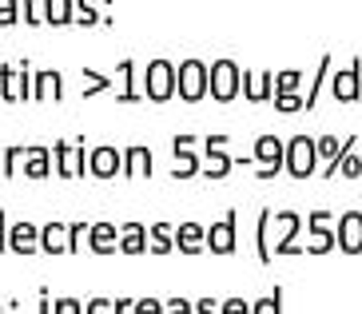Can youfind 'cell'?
I'll return each mask as SVG.
<instances>
[{"label":"cell","mask_w":362,"mask_h":314,"mask_svg":"<svg viewBox=\"0 0 362 314\" xmlns=\"http://www.w3.org/2000/svg\"><path fill=\"white\" fill-rule=\"evenodd\" d=\"M175 92H180V64L163 60V56L144 64V95L151 104H168Z\"/></svg>","instance_id":"obj_1"},{"label":"cell","mask_w":362,"mask_h":314,"mask_svg":"<svg viewBox=\"0 0 362 314\" xmlns=\"http://www.w3.org/2000/svg\"><path fill=\"white\" fill-rule=\"evenodd\" d=\"M319 139L310 136H291L287 139V175L291 179H310L319 171Z\"/></svg>","instance_id":"obj_2"},{"label":"cell","mask_w":362,"mask_h":314,"mask_svg":"<svg viewBox=\"0 0 362 314\" xmlns=\"http://www.w3.org/2000/svg\"><path fill=\"white\" fill-rule=\"evenodd\" d=\"M183 104H199L203 95H211V64L203 60H183L180 64V92Z\"/></svg>","instance_id":"obj_3"},{"label":"cell","mask_w":362,"mask_h":314,"mask_svg":"<svg viewBox=\"0 0 362 314\" xmlns=\"http://www.w3.org/2000/svg\"><path fill=\"white\" fill-rule=\"evenodd\" d=\"M251 156H255V163H259L255 175L263 179V183H271L279 171H287V144H283L279 136H259Z\"/></svg>","instance_id":"obj_4"},{"label":"cell","mask_w":362,"mask_h":314,"mask_svg":"<svg viewBox=\"0 0 362 314\" xmlns=\"http://www.w3.org/2000/svg\"><path fill=\"white\" fill-rule=\"evenodd\" d=\"M303 227H307L303 215H295V211H275V215H271V231H275L271 255H307L303 247H295V239H298V231Z\"/></svg>","instance_id":"obj_5"},{"label":"cell","mask_w":362,"mask_h":314,"mask_svg":"<svg viewBox=\"0 0 362 314\" xmlns=\"http://www.w3.org/2000/svg\"><path fill=\"white\" fill-rule=\"evenodd\" d=\"M235 95H243V68L235 60H215L211 64V100L231 104Z\"/></svg>","instance_id":"obj_6"},{"label":"cell","mask_w":362,"mask_h":314,"mask_svg":"<svg viewBox=\"0 0 362 314\" xmlns=\"http://www.w3.org/2000/svg\"><path fill=\"white\" fill-rule=\"evenodd\" d=\"M171 179H195L203 171V159L195 156V136L192 132H180L171 139Z\"/></svg>","instance_id":"obj_7"},{"label":"cell","mask_w":362,"mask_h":314,"mask_svg":"<svg viewBox=\"0 0 362 314\" xmlns=\"http://www.w3.org/2000/svg\"><path fill=\"white\" fill-rule=\"evenodd\" d=\"M330 223H334L330 211H310V215H307V231H310L307 255H330L334 247H339V231L330 227Z\"/></svg>","instance_id":"obj_8"},{"label":"cell","mask_w":362,"mask_h":314,"mask_svg":"<svg viewBox=\"0 0 362 314\" xmlns=\"http://www.w3.org/2000/svg\"><path fill=\"white\" fill-rule=\"evenodd\" d=\"M207 251L211 255H235L239 251V211H227L219 223L207 227Z\"/></svg>","instance_id":"obj_9"},{"label":"cell","mask_w":362,"mask_h":314,"mask_svg":"<svg viewBox=\"0 0 362 314\" xmlns=\"http://www.w3.org/2000/svg\"><path fill=\"white\" fill-rule=\"evenodd\" d=\"M203 144H207V156H203V171H199V175H207V179H227V175H231V168L239 163V159H231V156L223 151V147H227V136H223V132H215V136H207Z\"/></svg>","instance_id":"obj_10"},{"label":"cell","mask_w":362,"mask_h":314,"mask_svg":"<svg viewBox=\"0 0 362 314\" xmlns=\"http://www.w3.org/2000/svg\"><path fill=\"white\" fill-rule=\"evenodd\" d=\"M330 95H334L339 104H354V100H362V56L354 64H346L342 72L330 76Z\"/></svg>","instance_id":"obj_11"},{"label":"cell","mask_w":362,"mask_h":314,"mask_svg":"<svg viewBox=\"0 0 362 314\" xmlns=\"http://www.w3.org/2000/svg\"><path fill=\"white\" fill-rule=\"evenodd\" d=\"M358 147V136H346V139H334V136H319V159H322V179H334L339 175V159Z\"/></svg>","instance_id":"obj_12"},{"label":"cell","mask_w":362,"mask_h":314,"mask_svg":"<svg viewBox=\"0 0 362 314\" xmlns=\"http://www.w3.org/2000/svg\"><path fill=\"white\" fill-rule=\"evenodd\" d=\"M334 231H339V251L342 255H362V211H342Z\"/></svg>","instance_id":"obj_13"},{"label":"cell","mask_w":362,"mask_h":314,"mask_svg":"<svg viewBox=\"0 0 362 314\" xmlns=\"http://www.w3.org/2000/svg\"><path fill=\"white\" fill-rule=\"evenodd\" d=\"M88 163H92V179H112V175H124V151L112 144L104 147H92V156H88Z\"/></svg>","instance_id":"obj_14"},{"label":"cell","mask_w":362,"mask_h":314,"mask_svg":"<svg viewBox=\"0 0 362 314\" xmlns=\"http://www.w3.org/2000/svg\"><path fill=\"white\" fill-rule=\"evenodd\" d=\"M8 251L36 255L40 251V227H36V223H12L8 227Z\"/></svg>","instance_id":"obj_15"},{"label":"cell","mask_w":362,"mask_h":314,"mask_svg":"<svg viewBox=\"0 0 362 314\" xmlns=\"http://www.w3.org/2000/svg\"><path fill=\"white\" fill-rule=\"evenodd\" d=\"M207 247V227L203 223H180L175 227V251L180 255H199Z\"/></svg>","instance_id":"obj_16"},{"label":"cell","mask_w":362,"mask_h":314,"mask_svg":"<svg viewBox=\"0 0 362 314\" xmlns=\"http://www.w3.org/2000/svg\"><path fill=\"white\" fill-rule=\"evenodd\" d=\"M119 251L124 255H148L151 251V235L144 223H124L119 227Z\"/></svg>","instance_id":"obj_17"},{"label":"cell","mask_w":362,"mask_h":314,"mask_svg":"<svg viewBox=\"0 0 362 314\" xmlns=\"http://www.w3.org/2000/svg\"><path fill=\"white\" fill-rule=\"evenodd\" d=\"M88 247H92V255L119 251V227L116 223H92V231H88Z\"/></svg>","instance_id":"obj_18"},{"label":"cell","mask_w":362,"mask_h":314,"mask_svg":"<svg viewBox=\"0 0 362 314\" xmlns=\"http://www.w3.org/2000/svg\"><path fill=\"white\" fill-rule=\"evenodd\" d=\"M33 100H64V76L56 72V68H44L36 72V84H33Z\"/></svg>","instance_id":"obj_19"},{"label":"cell","mask_w":362,"mask_h":314,"mask_svg":"<svg viewBox=\"0 0 362 314\" xmlns=\"http://www.w3.org/2000/svg\"><path fill=\"white\" fill-rule=\"evenodd\" d=\"M44 24L48 28H68V24H76V0H44Z\"/></svg>","instance_id":"obj_20"},{"label":"cell","mask_w":362,"mask_h":314,"mask_svg":"<svg viewBox=\"0 0 362 314\" xmlns=\"http://www.w3.org/2000/svg\"><path fill=\"white\" fill-rule=\"evenodd\" d=\"M124 175L128 179H148L151 175V147H124Z\"/></svg>","instance_id":"obj_21"},{"label":"cell","mask_w":362,"mask_h":314,"mask_svg":"<svg viewBox=\"0 0 362 314\" xmlns=\"http://www.w3.org/2000/svg\"><path fill=\"white\" fill-rule=\"evenodd\" d=\"M40 255H68V223L40 227Z\"/></svg>","instance_id":"obj_22"},{"label":"cell","mask_w":362,"mask_h":314,"mask_svg":"<svg viewBox=\"0 0 362 314\" xmlns=\"http://www.w3.org/2000/svg\"><path fill=\"white\" fill-rule=\"evenodd\" d=\"M56 171V156L48 147H28V163H24V175L28 179H48Z\"/></svg>","instance_id":"obj_23"},{"label":"cell","mask_w":362,"mask_h":314,"mask_svg":"<svg viewBox=\"0 0 362 314\" xmlns=\"http://www.w3.org/2000/svg\"><path fill=\"white\" fill-rule=\"evenodd\" d=\"M116 76L119 80H124V92L116 95L119 104H139V100H144V95H139V84H136V60H119L116 64Z\"/></svg>","instance_id":"obj_24"},{"label":"cell","mask_w":362,"mask_h":314,"mask_svg":"<svg viewBox=\"0 0 362 314\" xmlns=\"http://www.w3.org/2000/svg\"><path fill=\"white\" fill-rule=\"evenodd\" d=\"M271 215H275V211L263 207V211H259V223H255V255H259L263 267L275 259V255H271Z\"/></svg>","instance_id":"obj_25"},{"label":"cell","mask_w":362,"mask_h":314,"mask_svg":"<svg viewBox=\"0 0 362 314\" xmlns=\"http://www.w3.org/2000/svg\"><path fill=\"white\" fill-rule=\"evenodd\" d=\"M327 80H330V56H322L319 68H315V76H310V84H307V95H303V112H315V104H319Z\"/></svg>","instance_id":"obj_26"},{"label":"cell","mask_w":362,"mask_h":314,"mask_svg":"<svg viewBox=\"0 0 362 314\" xmlns=\"http://www.w3.org/2000/svg\"><path fill=\"white\" fill-rule=\"evenodd\" d=\"M151 255H175V227L171 223H151Z\"/></svg>","instance_id":"obj_27"},{"label":"cell","mask_w":362,"mask_h":314,"mask_svg":"<svg viewBox=\"0 0 362 314\" xmlns=\"http://www.w3.org/2000/svg\"><path fill=\"white\" fill-rule=\"evenodd\" d=\"M52 156H56V175H60V179H76V144L60 139V144H52Z\"/></svg>","instance_id":"obj_28"},{"label":"cell","mask_w":362,"mask_h":314,"mask_svg":"<svg viewBox=\"0 0 362 314\" xmlns=\"http://www.w3.org/2000/svg\"><path fill=\"white\" fill-rule=\"evenodd\" d=\"M100 4H112V0H76V24L80 28H92V24H104V16H100Z\"/></svg>","instance_id":"obj_29"},{"label":"cell","mask_w":362,"mask_h":314,"mask_svg":"<svg viewBox=\"0 0 362 314\" xmlns=\"http://www.w3.org/2000/svg\"><path fill=\"white\" fill-rule=\"evenodd\" d=\"M80 72H84V80H88V88L84 92H80V100H96V95H104V92H112V76H100L96 68H80Z\"/></svg>","instance_id":"obj_30"},{"label":"cell","mask_w":362,"mask_h":314,"mask_svg":"<svg viewBox=\"0 0 362 314\" xmlns=\"http://www.w3.org/2000/svg\"><path fill=\"white\" fill-rule=\"evenodd\" d=\"M0 100H4V104H16V100H21V88H16V68H12V64H0Z\"/></svg>","instance_id":"obj_31"},{"label":"cell","mask_w":362,"mask_h":314,"mask_svg":"<svg viewBox=\"0 0 362 314\" xmlns=\"http://www.w3.org/2000/svg\"><path fill=\"white\" fill-rule=\"evenodd\" d=\"M251 314H283V286H271L267 298H255V303H251Z\"/></svg>","instance_id":"obj_32"},{"label":"cell","mask_w":362,"mask_h":314,"mask_svg":"<svg viewBox=\"0 0 362 314\" xmlns=\"http://www.w3.org/2000/svg\"><path fill=\"white\" fill-rule=\"evenodd\" d=\"M16 24H24L21 0H0V28H16Z\"/></svg>","instance_id":"obj_33"},{"label":"cell","mask_w":362,"mask_h":314,"mask_svg":"<svg viewBox=\"0 0 362 314\" xmlns=\"http://www.w3.org/2000/svg\"><path fill=\"white\" fill-rule=\"evenodd\" d=\"M271 104H275L279 115H295V112H303V95H298V92H279Z\"/></svg>","instance_id":"obj_34"},{"label":"cell","mask_w":362,"mask_h":314,"mask_svg":"<svg viewBox=\"0 0 362 314\" xmlns=\"http://www.w3.org/2000/svg\"><path fill=\"white\" fill-rule=\"evenodd\" d=\"M298 88H303V72H298V68H287V72L275 76V95L279 92H298Z\"/></svg>","instance_id":"obj_35"},{"label":"cell","mask_w":362,"mask_h":314,"mask_svg":"<svg viewBox=\"0 0 362 314\" xmlns=\"http://www.w3.org/2000/svg\"><path fill=\"white\" fill-rule=\"evenodd\" d=\"M339 175H342V179H358V175H362V156L354 151V147L339 159Z\"/></svg>","instance_id":"obj_36"},{"label":"cell","mask_w":362,"mask_h":314,"mask_svg":"<svg viewBox=\"0 0 362 314\" xmlns=\"http://www.w3.org/2000/svg\"><path fill=\"white\" fill-rule=\"evenodd\" d=\"M21 8L28 28H44V0H21Z\"/></svg>","instance_id":"obj_37"},{"label":"cell","mask_w":362,"mask_h":314,"mask_svg":"<svg viewBox=\"0 0 362 314\" xmlns=\"http://www.w3.org/2000/svg\"><path fill=\"white\" fill-rule=\"evenodd\" d=\"M28 156V144H16V147H4V171H0V179H12L16 175V159Z\"/></svg>","instance_id":"obj_38"},{"label":"cell","mask_w":362,"mask_h":314,"mask_svg":"<svg viewBox=\"0 0 362 314\" xmlns=\"http://www.w3.org/2000/svg\"><path fill=\"white\" fill-rule=\"evenodd\" d=\"M92 223H68V255H80V239H84Z\"/></svg>","instance_id":"obj_39"},{"label":"cell","mask_w":362,"mask_h":314,"mask_svg":"<svg viewBox=\"0 0 362 314\" xmlns=\"http://www.w3.org/2000/svg\"><path fill=\"white\" fill-rule=\"evenodd\" d=\"M84 314H116V298H88Z\"/></svg>","instance_id":"obj_40"},{"label":"cell","mask_w":362,"mask_h":314,"mask_svg":"<svg viewBox=\"0 0 362 314\" xmlns=\"http://www.w3.org/2000/svg\"><path fill=\"white\" fill-rule=\"evenodd\" d=\"M275 100V76L271 72H259V104Z\"/></svg>","instance_id":"obj_41"},{"label":"cell","mask_w":362,"mask_h":314,"mask_svg":"<svg viewBox=\"0 0 362 314\" xmlns=\"http://www.w3.org/2000/svg\"><path fill=\"white\" fill-rule=\"evenodd\" d=\"M163 310H168V303H160V298H136L132 314H163Z\"/></svg>","instance_id":"obj_42"},{"label":"cell","mask_w":362,"mask_h":314,"mask_svg":"<svg viewBox=\"0 0 362 314\" xmlns=\"http://www.w3.org/2000/svg\"><path fill=\"white\" fill-rule=\"evenodd\" d=\"M243 100L259 104V76L255 72H243Z\"/></svg>","instance_id":"obj_43"},{"label":"cell","mask_w":362,"mask_h":314,"mask_svg":"<svg viewBox=\"0 0 362 314\" xmlns=\"http://www.w3.org/2000/svg\"><path fill=\"white\" fill-rule=\"evenodd\" d=\"M52 314H84V306H80V298H56Z\"/></svg>","instance_id":"obj_44"},{"label":"cell","mask_w":362,"mask_h":314,"mask_svg":"<svg viewBox=\"0 0 362 314\" xmlns=\"http://www.w3.org/2000/svg\"><path fill=\"white\" fill-rule=\"evenodd\" d=\"M219 314H251V303H247V298H227V303L219 306Z\"/></svg>","instance_id":"obj_45"},{"label":"cell","mask_w":362,"mask_h":314,"mask_svg":"<svg viewBox=\"0 0 362 314\" xmlns=\"http://www.w3.org/2000/svg\"><path fill=\"white\" fill-rule=\"evenodd\" d=\"M163 314H195V303H187V298H171Z\"/></svg>","instance_id":"obj_46"},{"label":"cell","mask_w":362,"mask_h":314,"mask_svg":"<svg viewBox=\"0 0 362 314\" xmlns=\"http://www.w3.org/2000/svg\"><path fill=\"white\" fill-rule=\"evenodd\" d=\"M219 306L223 303H215V298H199V303H195V314H219Z\"/></svg>","instance_id":"obj_47"},{"label":"cell","mask_w":362,"mask_h":314,"mask_svg":"<svg viewBox=\"0 0 362 314\" xmlns=\"http://www.w3.org/2000/svg\"><path fill=\"white\" fill-rule=\"evenodd\" d=\"M0 251H8V219H4V211H0Z\"/></svg>","instance_id":"obj_48"},{"label":"cell","mask_w":362,"mask_h":314,"mask_svg":"<svg viewBox=\"0 0 362 314\" xmlns=\"http://www.w3.org/2000/svg\"><path fill=\"white\" fill-rule=\"evenodd\" d=\"M136 310V298H116V314H132Z\"/></svg>","instance_id":"obj_49"},{"label":"cell","mask_w":362,"mask_h":314,"mask_svg":"<svg viewBox=\"0 0 362 314\" xmlns=\"http://www.w3.org/2000/svg\"><path fill=\"white\" fill-rule=\"evenodd\" d=\"M40 314H52V303H48V286H40Z\"/></svg>","instance_id":"obj_50"},{"label":"cell","mask_w":362,"mask_h":314,"mask_svg":"<svg viewBox=\"0 0 362 314\" xmlns=\"http://www.w3.org/2000/svg\"><path fill=\"white\" fill-rule=\"evenodd\" d=\"M0 171H4V147H0Z\"/></svg>","instance_id":"obj_51"},{"label":"cell","mask_w":362,"mask_h":314,"mask_svg":"<svg viewBox=\"0 0 362 314\" xmlns=\"http://www.w3.org/2000/svg\"><path fill=\"white\" fill-rule=\"evenodd\" d=\"M0 314H4V303H0Z\"/></svg>","instance_id":"obj_52"}]
</instances>
